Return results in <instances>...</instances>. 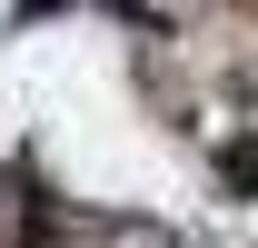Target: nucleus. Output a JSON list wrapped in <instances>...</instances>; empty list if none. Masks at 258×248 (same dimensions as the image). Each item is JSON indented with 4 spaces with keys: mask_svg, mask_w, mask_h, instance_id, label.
<instances>
[{
    "mask_svg": "<svg viewBox=\"0 0 258 248\" xmlns=\"http://www.w3.org/2000/svg\"><path fill=\"white\" fill-rule=\"evenodd\" d=\"M219 179H228V189H248V199H258V139H228V149H219Z\"/></svg>",
    "mask_w": 258,
    "mask_h": 248,
    "instance_id": "1",
    "label": "nucleus"
}]
</instances>
